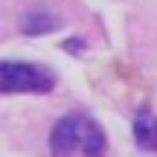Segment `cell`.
<instances>
[{
    "label": "cell",
    "mask_w": 157,
    "mask_h": 157,
    "mask_svg": "<svg viewBox=\"0 0 157 157\" xmlns=\"http://www.w3.org/2000/svg\"><path fill=\"white\" fill-rule=\"evenodd\" d=\"M108 137L96 119L73 111L64 113L50 131V154L52 157H105Z\"/></svg>",
    "instance_id": "1"
},
{
    "label": "cell",
    "mask_w": 157,
    "mask_h": 157,
    "mask_svg": "<svg viewBox=\"0 0 157 157\" xmlns=\"http://www.w3.org/2000/svg\"><path fill=\"white\" fill-rule=\"evenodd\" d=\"M131 131H134V140H137L140 148H146V151H157V113L140 111L134 117Z\"/></svg>",
    "instance_id": "4"
},
{
    "label": "cell",
    "mask_w": 157,
    "mask_h": 157,
    "mask_svg": "<svg viewBox=\"0 0 157 157\" xmlns=\"http://www.w3.org/2000/svg\"><path fill=\"white\" fill-rule=\"evenodd\" d=\"M61 47H64L67 52H73V56H82V52H84V41H82V38H67Z\"/></svg>",
    "instance_id": "5"
},
{
    "label": "cell",
    "mask_w": 157,
    "mask_h": 157,
    "mask_svg": "<svg viewBox=\"0 0 157 157\" xmlns=\"http://www.w3.org/2000/svg\"><path fill=\"white\" fill-rule=\"evenodd\" d=\"M61 23H64V21L56 15V12L44 9V6H35V9L23 12V17H21V32L38 38V35H47V32L61 29Z\"/></svg>",
    "instance_id": "3"
},
{
    "label": "cell",
    "mask_w": 157,
    "mask_h": 157,
    "mask_svg": "<svg viewBox=\"0 0 157 157\" xmlns=\"http://www.w3.org/2000/svg\"><path fill=\"white\" fill-rule=\"evenodd\" d=\"M56 87V73L29 61L0 64V90L3 93H50Z\"/></svg>",
    "instance_id": "2"
}]
</instances>
